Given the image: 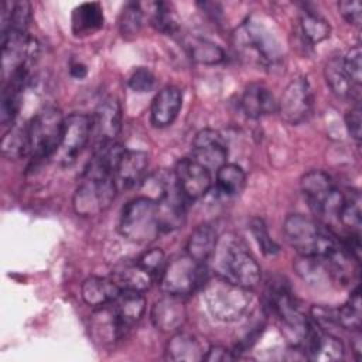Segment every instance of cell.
Instances as JSON below:
<instances>
[{"instance_id": "2e32d148", "label": "cell", "mask_w": 362, "mask_h": 362, "mask_svg": "<svg viewBox=\"0 0 362 362\" xmlns=\"http://www.w3.org/2000/svg\"><path fill=\"white\" fill-rule=\"evenodd\" d=\"M303 349L305 358L314 362L341 361L344 359L345 354L342 342L337 337L322 331V328L315 322H311V328L304 341Z\"/></svg>"}, {"instance_id": "7dc6e473", "label": "cell", "mask_w": 362, "mask_h": 362, "mask_svg": "<svg viewBox=\"0 0 362 362\" xmlns=\"http://www.w3.org/2000/svg\"><path fill=\"white\" fill-rule=\"evenodd\" d=\"M69 74H71V76H74L75 79H83V78L86 76V74H88V69H86V66H85L83 64H81V62H74V64H71Z\"/></svg>"}, {"instance_id": "f546056e", "label": "cell", "mask_w": 362, "mask_h": 362, "mask_svg": "<svg viewBox=\"0 0 362 362\" xmlns=\"http://www.w3.org/2000/svg\"><path fill=\"white\" fill-rule=\"evenodd\" d=\"M246 184V174L238 164L225 163L216 170L215 188L221 197L232 198L239 195Z\"/></svg>"}, {"instance_id": "7bdbcfd3", "label": "cell", "mask_w": 362, "mask_h": 362, "mask_svg": "<svg viewBox=\"0 0 362 362\" xmlns=\"http://www.w3.org/2000/svg\"><path fill=\"white\" fill-rule=\"evenodd\" d=\"M137 263H139L140 266H143L146 270H148V272L156 277V280H158V277H160V274H161L164 266L167 264V263H165V255H164V252H163L161 249H158V247H153V249L144 252V253L139 257Z\"/></svg>"}, {"instance_id": "603a6c76", "label": "cell", "mask_w": 362, "mask_h": 362, "mask_svg": "<svg viewBox=\"0 0 362 362\" xmlns=\"http://www.w3.org/2000/svg\"><path fill=\"white\" fill-rule=\"evenodd\" d=\"M206 349H204L202 342L192 334L177 332L170 338L165 346L167 358L171 361H202Z\"/></svg>"}, {"instance_id": "277c9868", "label": "cell", "mask_w": 362, "mask_h": 362, "mask_svg": "<svg viewBox=\"0 0 362 362\" xmlns=\"http://www.w3.org/2000/svg\"><path fill=\"white\" fill-rule=\"evenodd\" d=\"M202 287V300L208 313L222 322L239 321L247 314L253 303L250 288L235 284L221 276L208 279Z\"/></svg>"}, {"instance_id": "52a82bcc", "label": "cell", "mask_w": 362, "mask_h": 362, "mask_svg": "<svg viewBox=\"0 0 362 362\" xmlns=\"http://www.w3.org/2000/svg\"><path fill=\"white\" fill-rule=\"evenodd\" d=\"M64 122L65 117L55 106H47L33 116L28 122V140L34 160L52 158L62 137Z\"/></svg>"}, {"instance_id": "1f68e13d", "label": "cell", "mask_w": 362, "mask_h": 362, "mask_svg": "<svg viewBox=\"0 0 362 362\" xmlns=\"http://www.w3.org/2000/svg\"><path fill=\"white\" fill-rule=\"evenodd\" d=\"M1 154L8 160H18L30 154L28 123L11 124L1 140Z\"/></svg>"}, {"instance_id": "f35d334b", "label": "cell", "mask_w": 362, "mask_h": 362, "mask_svg": "<svg viewBox=\"0 0 362 362\" xmlns=\"http://www.w3.org/2000/svg\"><path fill=\"white\" fill-rule=\"evenodd\" d=\"M143 25V10L139 3H127L120 14L119 30L124 38L136 37Z\"/></svg>"}, {"instance_id": "ab89813d", "label": "cell", "mask_w": 362, "mask_h": 362, "mask_svg": "<svg viewBox=\"0 0 362 362\" xmlns=\"http://www.w3.org/2000/svg\"><path fill=\"white\" fill-rule=\"evenodd\" d=\"M250 232L255 238V240L257 242V245L260 246L262 252L267 256H274L279 253L280 247L279 245L270 238L269 230L266 228V223L263 222V219L260 218H253L250 221Z\"/></svg>"}, {"instance_id": "d6986e66", "label": "cell", "mask_w": 362, "mask_h": 362, "mask_svg": "<svg viewBox=\"0 0 362 362\" xmlns=\"http://www.w3.org/2000/svg\"><path fill=\"white\" fill-rule=\"evenodd\" d=\"M148 168V154L141 150H124L116 173L115 180L117 188H133L144 182Z\"/></svg>"}, {"instance_id": "9a60e30c", "label": "cell", "mask_w": 362, "mask_h": 362, "mask_svg": "<svg viewBox=\"0 0 362 362\" xmlns=\"http://www.w3.org/2000/svg\"><path fill=\"white\" fill-rule=\"evenodd\" d=\"M153 325L161 332H177L187 320V307L182 296L165 293L151 307Z\"/></svg>"}, {"instance_id": "60d3db41", "label": "cell", "mask_w": 362, "mask_h": 362, "mask_svg": "<svg viewBox=\"0 0 362 362\" xmlns=\"http://www.w3.org/2000/svg\"><path fill=\"white\" fill-rule=\"evenodd\" d=\"M362 51L359 45L352 47L346 55L342 58V65L345 72L348 74L351 82L354 83L355 88H361V82H362Z\"/></svg>"}, {"instance_id": "e0dca14e", "label": "cell", "mask_w": 362, "mask_h": 362, "mask_svg": "<svg viewBox=\"0 0 362 362\" xmlns=\"http://www.w3.org/2000/svg\"><path fill=\"white\" fill-rule=\"evenodd\" d=\"M92 119V133L98 144L116 141L122 130V107L116 98L103 99L95 109Z\"/></svg>"}, {"instance_id": "6da1fadb", "label": "cell", "mask_w": 362, "mask_h": 362, "mask_svg": "<svg viewBox=\"0 0 362 362\" xmlns=\"http://www.w3.org/2000/svg\"><path fill=\"white\" fill-rule=\"evenodd\" d=\"M233 45L239 55L262 68H274L283 59L277 35L260 17L250 16L233 31Z\"/></svg>"}, {"instance_id": "44dd1931", "label": "cell", "mask_w": 362, "mask_h": 362, "mask_svg": "<svg viewBox=\"0 0 362 362\" xmlns=\"http://www.w3.org/2000/svg\"><path fill=\"white\" fill-rule=\"evenodd\" d=\"M240 107L247 117L259 119L274 113L277 110V102L267 86L263 83H250L242 93Z\"/></svg>"}, {"instance_id": "d590c367", "label": "cell", "mask_w": 362, "mask_h": 362, "mask_svg": "<svg viewBox=\"0 0 362 362\" xmlns=\"http://www.w3.org/2000/svg\"><path fill=\"white\" fill-rule=\"evenodd\" d=\"M21 90H23V88L13 82L4 83L3 95H1V107H0L1 124L7 126L10 123H14V120L18 115V110H20Z\"/></svg>"}, {"instance_id": "484cf974", "label": "cell", "mask_w": 362, "mask_h": 362, "mask_svg": "<svg viewBox=\"0 0 362 362\" xmlns=\"http://www.w3.org/2000/svg\"><path fill=\"white\" fill-rule=\"evenodd\" d=\"M72 33L75 35H89L103 27V8L99 3H82L72 11Z\"/></svg>"}, {"instance_id": "836d02e7", "label": "cell", "mask_w": 362, "mask_h": 362, "mask_svg": "<svg viewBox=\"0 0 362 362\" xmlns=\"http://www.w3.org/2000/svg\"><path fill=\"white\" fill-rule=\"evenodd\" d=\"M300 27L303 37L311 44L315 45L327 40L331 34L329 23L314 11H303L300 16Z\"/></svg>"}, {"instance_id": "ac0fdd59", "label": "cell", "mask_w": 362, "mask_h": 362, "mask_svg": "<svg viewBox=\"0 0 362 362\" xmlns=\"http://www.w3.org/2000/svg\"><path fill=\"white\" fill-rule=\"evenodd\" d=\"M182 106V92L180 88L168 85L160 89L151 100L150 120L154 127L163 129L177 119Z\"/></svg>"}, {"instance_id": "4316f807", "label": "cell", "mask_w": 362, "mask_h": 362, "mask_svg": "<svg viewBox=\"0 0 362 362\" xmlns=\"http://www.w3.org/2000/svg\"><path fill=\"white\" fill-rule=\"evenodd\" d=\"M112 279L122 290H132L139 293H144L156 281V277L137 262L119 267L113 273Z\"/></svg>"}, {"instance_id": "d6a6232c", "label": "cell", "mask_w": 362, "mask_h": 362, "mask_svg": "<svg viewBox=\"0 0 362 362\" xmlns=\"http://www.w3.org/2000/svg\"><path fill=\"white\" fill-rule=\"evenodd\" d=\"M296 273L308 284L318 286L331 279L328 262L325 257H313V256H300L294 262Z\"/></svg>"}, {"instance_id": "f1b7e54d", "label": "cell", "mask_w": 362, "mask_h": 362, "mask_svg": "<svg viewBox=\"0 0 362 362\" xmlns=\"http://www.w3.org/2000/svg\"><path fill=\"white\" fill-rule=\"evenodd\" d=\"M184 45L188 51L189 58L197 64L216 65L225 59V51L218 44L206 38L198 35L187 37L184 40Z\"/></svg>"}, {"instance_id": "e575fe53", "label": "cell", "mask_w": 362, "mask_h": 362, "mask_svg": "<svg viewBox=\"0 0 362 362\" xmlns=\"http://www.w3.org/2000/svg\"><path fill=\"white\" fill-rule=\"evenodd\" d=\"M337 322L349 331H359L361 329V320H362V308H361V293L359 287H356L348 301L335 310Z\"/></svg>"}, {"instance_id": "9c48e42d", "label": "cell", "mask_w": 362, "mask_h": 362, "mask_svg": "<svg viewBox=\"0 0 362 362\" xmlns=\"http://www.w3.org/2000/svg\"><path fill=\"white\" fill-rule=\"evenodd\" d=\"M206 280L205 263L197 262L185 255L173 259L164 266L158 277V284L164 293L185 297L202 287Z\"/></svg>"}, {"instance_id": "d4e9b609", "label": "cell", "mask_w": 362, "mask_h": 362, "mask_svg": "<svg viewBox=\"0 0 362 362\" xmlns=\"http://www.w3.org/2000/svg\"><path fill=\"white\" fill-rule=\"evenodd\" d=\"M126 329H130L144 314L146 298L143 293L122 290L119 297L110 303Z\"/></svg>"}, {"instance_id": "74e56055", "label": "cell", "mask_w": 362, "mask_h": 362, "mask_svg": "<svg viewBox=\"0 0 362 362\" xmlns=\"http://www.w3.org/2000/svg\"><path fill=\"white\" fill-rule=\"evenodd\" d=\"M151 7V25L163 34H175L178 30V21L171 6L164 1H156Z\"/></svg>"}, {"instance_id": "3957f363", "label": "cell", "mask_w": 362, "mask_h": 362, "mask_svg": "<svg viewBox=\"0 0 362 362\" xmlns=\"http://www.w3.org/2000/svg\"><path fill=\"white\" fill-rule=\"evenodd\" d=\"M283 233L300 256L328 257L339 247L329 228L301 214H293L284 219Z\"/></svg>"}, {"instance_id": "ba28073f", "label": "cell", "mask_w": 362, "mask_h": 362, "mask_svg": "<svg viewBox=\"0 0 362 362\" xmlns=\"http://www.w3.org/2000/svg\"><path fill=\"white\" fill-rule=\"evenodd\" d=\"M301 191L311 211L321 219H337L345 195L334 185L331 177L322 170H311L301 178Z\"/></svg>"}, {"instance_id": "4dcf8cb0", "label": "cell", "mask_w": 362, "mask_h": 362, "mask_svg": "<svg viewBox=\"0 0 362 362\" xmlns=\"http://www.w3.org/2000/svg\"><path fill=\"white\" fill-rule=\"evenodd\" d=\"M31 20V4L25 0L4 1L1 7V34L10 30L27 33Z\"/></svg>"}, {"instance_id": "8d00e7d4", "label": "cell", "mask_w": 362, "mask_h": 362, "mask_svg": "<svg viewBox=\"0 0 362 362\" xmlns=\"http://www.w3.org/2000/svg\"><path fill=\"white\" fill-rule=\"evenodd\" d=\"M338 222L345 229H348L349 233L361 235L362 219H361V198L358 192L351 195V198L345 197L344 204L338 214Z\"/></svg>"}, {"instance_id": "4fadbf2b", "label": "cell", "mask_w": 362, "mask_h": 362, "mask_svg": "<svg viewBox=\"0 0 362 362\" xmlns=\"http://www.w3.org/2000/svg\"><path fill=\"white\" fill-rule=\"evenodd\" d=\"M174 177L180 191L188 201L204 197L212 185L211 170L192 157H185L177 161Z\"/></svg>"}, {"instance_id": "5b68a950", "label": "cell", "mask_w": 362, "mask_h": 362, "mask_svg": "<svg viewBox=\"0 0 362 362\" xmlns=\"http://www.w3.org/2000/svg\"><path fill=\"white\" fill-rule=\"evenodd\" d=\"M115 174L86 164L72 197V206L79 216H95L110 206L116 197Z\"/></svg>"}, {"instance_id": "f6af8a7d", "label": "cell", "mask_w": 362, "mask_h": 362, "mask_svg": "<svg viewBox=\"0 0 362 362\" xmlns=\"http://www.w3.org/2000/svg\"><path fill=\"white\" fill-rule=\"evenodd\" d=\"M361 124H362V117H361V107L359 103L352 106L346 113H345V126L349 133V136L359 143L361 140Z\"/></svg>"}, {"instance_id": "7c38bea8", "label": "cell", "mask_w": 362, "mask_h": 362, "mask_svg": "<svg viewBox=\"0 0 362 362\" xmlns=\"http://www.w3.org/2000/svg\"><path fill=\"white\" fill-rule=\"evenodd\" d=\"M314 95L310 82L304 76L291 79L284 88L279 102L277 112L280 117L293 126L301 124L313 113Z\"/></svg>"}, {"instance_id": "7a4b0ae2", "label": "cell", "mask_w": 362, "mask_h": 362, "mask_svg": "<svg viewBox=\"0 0 362 362\" xmlns=\"http://www.w3.org/2000/svg\"><path fill=\"white\" fill-rule=\"evenodd\" d=\"M211 259L216 276L235 284L252 288L260 281L262 270L259 263L246 245L232 233L218 239Z\"/></svg>"}, {"instance_id": "8992f818", "label": "cell", "mask_w": 362, "mask_h": 362, "mask_svg": "<svg viewBox=\"0 0 362 362\" xmlns=\"http://www.w3.org/2000/svg\"><path fill=\"white\" fill-rule=\"evenodd\" d=\"M120 233L134 243L153 242L161 232L156 199L144 195L130 199L122 209Z\"/></svg>"}, {"instance_id": "5bb4252c", "label": "cell", "mask_w": 362, "mask_h": 362, "mask_svg": "<svg viewBox=\"0 0 362 362\" xmlns=\"http://www.w3.org/2000/svg\"><path fill=\"white\" fill-rule=\"evenodd\" d=\"M192 158L209 170H218L228 158L226 140L214 129L199 130L192 140Z\"/></svg>"}, {"instance_id": "ee69618b", "label": "cell", "mask_w": 362, "mask_h": 362, "mask_svg": "<svg viewBox=\"0 0 362 362\" xmlns=\"http://www.w3.org/2000/svg\"><path fill=\"white\" fill-rule=\"evenodd\" d=\"M338 10L341 16L355 27H361L362 23V4L358 0H342L338 3Z\"/></svg>"}, {"instance_id": "cb8c5ba5", "label": "cell", "mask_w": 362, "mask_h": 362, "mask_svg": "<svg viewBox=\"0 0 362 362\" xmlns=\"http://www.w3.org/2000/svg\"><path fill=\"white\" fill-rule=\"evenodd\" d=\"M216 229L209 223H202L197 226L188 238L187 255L197 262L206 263L218 243Z\"/></svg>"}, {"instance_id": "83f0119b", "label": "cell", "mask_w": 362, "mask_h": 362, "mask_svg": "<svg viewBox=\"0 0 362 362\" xmlns=\"http://www.w3.org/2000/svg\"><path fill=\"white\" fill-rule=\"evenodd\" d=\"M324 76H325L328 86L338 98L346 99V98H352L355 95L356 99H359L361 88H355L354 83L351 82L348 74L344 69L341 57H332L331 59L327 61V64L324 66Z\"/></svg>"}, {"instance_id": "bcb514c9", "label": "cell", "mask_w": 362, "mask_h": 362, "mask_svg": "<svg viewBox=\"0 0 362 362\" xmlns=\"http://www.w3.org/2000/svg\"><path fill=\"white\" fill-rule=\"evenodd\" d=\"M238 355L235 354V351H230L225 346L221 345H215V346H209L204 355L202 361H211V362H226V361H233L236 359Z\"/></svg>"}, {"instance_id": "8fae6325", "label": "cell", "mask_w": 362, "mask_h": 362, "mask_svg": "<svg viewBox=\"0 0 362 362\" xmlns=\"http://www.w3.org/2000/svg\"><path fill=\"white\" fill-rule=\"evenodd\" d=\"M92 134V119L83 113H72L65 117L62 137L57 151L52 156V160L62 165H71L86 144L90 140Z\"/></svg>"}, {"instance_id": "7402d4cb", "label": "cell", "mask_w": 362, "mask_h": 362, "mask_svg": "<svg viewBox=\"0 0 362 362\" xmlns=\"http://www.w3.org/2000/svg\"><path fill=\"white\" fill-rule=\"evenodd\" d=\"M120 293H122V288L117 286V283L113 279H106L99 276L88 277L81 287V296L83 301L88 305L96 307V308L113 303Z\"/></svg>"}, {"instance_id": "b9f144b4", "label": "cell", "mask_w": 362, "mask_h": 362, "mask_svg": "<svg viewBox=\"0 0 362 362\" xmlns=\"http://www.w3.org/2000/svg\"><path fill=\"white\" fill-rule=\"evenodd\" d=\"M127 83L132 90L139 92V93H146V92L153 90V88L156 85V76L153 75V72L148 68L139 66L130 74Z\"/></svg>"}, {"instance_id": "30bf717a", "label": "cell", "mask_w": 362, "mask_h": 362, "mask_svg": "<svg viewBox=\"0 0 362 362\" xmlns=\"http://www.w3.org/2000/svg\"><path fill=\"white\" fill-rule=\"evenodd\" d=\"M38 54L37 41L24 31H6L1 34V75L4 82L23 68H31Z\"/></svg>"}, {"instance_id": "ffe728a7", "label": "cell", "mask_w": 362, "mask_h": 362, "mask_svg": "<svg viewBox=\"0 0 362 362\" xmlns=\"http://www.w3.org/2000/svg\"><path fill=\"white\" fill-rule=\"evenodd\" d=\"M92 335L102 344H112L123 338L129 329L122 324L112 304L98 307L90 317Z\"/></svg>"}]
</instances>
